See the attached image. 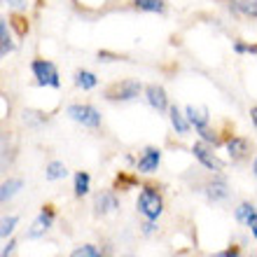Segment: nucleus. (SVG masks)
<instances>
[{
  "label": "nucleus",
  "instance_id": "1",
  "mask_svg": "<svg viewBox=\"0 0 257 257\" xmlns=\"http://www.w3.org/2000/svg\"><path fill=\"white\" fill-rule=\"evenodd\" d=\"M31 73L35 77V84L49 89H59L61 87V77H59V68L54 61L49 59H33L31 61Z\"/></svg>",
  "mask_w": 257,
  "mask_h": 257
},
{
  "label": "nucleus",
  "instance_id": "2",
  "mask_svg": "<svg viewBox=\"0 0 257 257\" xmlns=\"http://www.w3.org/2000/svg\"><path fill=\"white\" fill-rule=\"evenodd\" d=\"M138 213L145 220H155V222L157 217L164 213V199L155 187H143L141 190V194H138Z\"/></svg>",
  "mask_w": 257,
  "mask_h": 257
},
{
  "label": "nucleus",
  "instance_id": "3",
  "mask_svg": "<svg viewBox=\"0 0 257 257\" xmlns=\"http://www.w3.org/2000/svg\"><path fill=\"white\" fill-rule=\"evenodd\" d=\"M66 115L70 117L73 122L82 124V126H87V128L101 126V112H98L94 105H89V103H73V105H68Z\"/></svg>",
  "mask_w": 257,
  "mask_h": 257
},
{
  "label": "nucleus",
  "instance_id": "4",
  "mask_svg": "<svg viewBox=\"0 0 257 257\" xmlns=\"http://www.w3.org/2000/svg\"><path fill=\"white\" fill-rule=\"evenodd\" d=\"M141 91H143V84L138 80H122V82H115L112 87L105 89V98H108V101L126 103V101L138 98Z\"/></svg>",
  "mask_w": 257,
  "mask_h": 257
},
{
  "label": "nucleus",
  "instance_id": "5",
  "mask_svg": "<svg viewBox=\"0 0 257 257\" xmlns=\"http://www.w3.org/2000/svg\"><path fill=\"white\" fill-rule=\"evenodd\" d=\"M52 222H54V210H52V206H45V208L40 210V215H38L33 222H31V229H28L26 236L28 238H40V236H45V234L52 229Z\"/></svg>",
  "mask_w": 257,
  "mask_h": 257
},
{
  "label": "nucleus",
  "instance_id": "6",
  "mask_svg": "<svg viewBox=\"0 0 257 257\" xmlns=\"http://www.w3.org/2000/svg\"><path fill=\"white\" fill-rule=\"evenodd\" d=\"M192 155L201 162V166H206L208 171H222L224 169V164L220 162L215 157V152L208 148V145H203V143H194L192 145Z\"/></svg>",
  "mask_w": 257,
  "mask_h": 257
},
{
  "label": "nucleus",
  "instance_id": "7",
  "mask_svg": "<svg viewBox=\"0 0 257 257\" xmlns=\"http://www.w3.org/2000/svg\"><path fill=\"white\" fill-rule=\"evenodd\" d=\"M145 98H148L150 108H155L157 112H169V96L162 84H148L145 87Z\"/></svg>",
  "mask_w": 257,
  "mask_h": 257
},
{
  "label": "nucleus",
  "instance_id": "8",
  "mask_svg": "<svg viewBox=\"0 0 257 257\" xmlns=\"http://www.w3.org/2000/svg\"><path fill=\"white\" fill-rule=\"evenodd\" d=\"M159 162H162V150L145 148L143 155L138 157V162H136V171H138V173H155V171L159 169Z\"/></svg>",
  "mask_w": 257,
  "mask_h": 257
},
{
  "label": "nucleus",
  "instance_id": "9",
  "mask_svg": "<svg viewBox=\"0 0 257 257\" xmlns=\"http://www.w3.org/2000/svg\"><path fill=\"white\" fill-rule=\"evenodd\" d=\"M94 208H96V215L115 213V210L119 208V199H117L115 192H101V194H96V199H94Z\"/></svg>",
  "mask_w": 257,
  "mask_h": 257
},
{
  "label": "nucleus",
  "instance_id": "10",
  "mask_svg": "<svg viewBox=\"0 0 257 257\" xmlns=\"http://www.w3.org/2000/svg\"><path fill=\"white\" fill-rule=\"evenodd\" d=\"M185 115L190 119V124L194 128H206L210 122V115H208V108L206 105H187L185 108Z\"/></svg>",
  "mask_w": 257,
  "mask_h": 257
},
{
  "label": "nucleus",
  "instance_id": "11",
  "mask_svg": "<svg viewBox=\"0 0 257 257\" xmlns=\"http://www.w3.org/2000/svg\"><path fill=\"white\" fill-rule=\"evenodd\" d=\"M14 52V38H12V31H10V24L7 19H0V56L7 59V54Z\"/></svg>",
  "mask_w": 257,
  "mask_h": 257
},
{
  "label": "nucleus",
  "instance_id": "12",
  "mask_svg": "<svg viewBox=\"0 0 257 257\" xmlns=\"http://www.w3.org/2000/svg\"><path fill=\"white\" fill-rule=\"evenodd\" d=\"M73 82H75V87L82 89V91H91V89L98 87V77H96L91 70H84V68H82V70H75Z\"/></svg>",
  "mask_w": 257,
  "mask_h": 257
},
{
  "label": "nucleus",
  "instance_id": "13",
  "mask_svg": "<svg viewBox=\"0 0 257 257\" xmlns=\"http://www.w3.org/2000/svg\"><path fill=\"white\" fill-rule=\"evenodd\" d=\"M169 119H171V124H173V128H176L178 136H185L192 126L190 119H187V115H183V112L178 110V105H171L169 108Z\"/></svg>",
  "mask_w": 257,
  "mask_h": 257
},
{
  "label": "nucleus",
  "instance_id": "14",
  "mask_svg": "<svg viewBox=\"0 0 257 257\" xmlns=\"http://www.w3.org/2000/svg\"><path fill=\"white\" fill-rule=\"evenodd\" d=\"M227 152H229L231 159H243L245 152H248V141L241 136H231L227 141Z\"/></svg>",
  "mask_w": 257,
  "mask_h": 257
},
{
  "label": "nucleus",
  "instance_id": "15",
  "mask_svg": "<svg viewBox=\"0 0 257 257\" xmlns=\"http://www.w3.org/2000/svg\"><path fill=\"white\" fill-rule=\"evenodd\" d=\"M134 7L141 10V12L164 14L166 12V0H134Z\"/></svg>",
  "mask_w": 257,
  "mask_h": 257
},
{
  "label": "nucleus",
  "instance_id": "16",
  "mask_svg": "<svg viewBox=\"0 0 257 257\" xmlns=\"http://www.w3.org/2000/svg\"><path fill=\"white\" fill-rule=\"evenodd\" d=\"M206 194H208L210 201H224L229 196V190H227V183L224 180H213L206 187Z\"/></svg>",
  "mask_w": 257,
  "mask_h": 257
},
{
  "label": "nucleus",
  "instance_id": "17",
  "mask_svg": "<svg viewBox=\"0 0 257 257\" xmlns=\"http://www.w3.org/2000/svg\"><path fill=\"white\" fill-rule=\"evenodd\" d=\"M75 196L82 199V196H87L89 190H91V176H89L87 171H77L75 173Z\"/></svg>",
  "mask_w": 257,
  "mask_h": 257
},
{
  "label": "nucleus",
  "instance_id": "18",
  "mask_svg": "<svg viewBox=\"0 0 257 257\" xmlns=\"http://www.w3.org/2000/svg\"><path fill=\"white\" fill-rule=\"evenodd\" d=\"M24 187V183H21L19 178H10L7 183H3V187H0V201L5 203V201H10L17 192Z\"/></svg>",
  "mask_w": 257,
  "mask_h": 257
},
{
  "label": "nucleus",
  "instance_id": "19",
  "mask_svg": "<svg viewBox=\"0 0 257 257\" xmlns=\"http://www.w3.org/2000/svg\"><path fill=\"white\" fill-rule=\"evenodd\" d=\"M229 5L236 12L245 14V17H255L257 19V0H229Z\"/></svg>",
  "mask_w": 257,
  "mask_h": 257
},
{
  "label": "nucleus",
  "instance_id": "20",
  "mask_svg": "<svg viewBox=\"0 0 257 257\" xmlns=\"http://www.w3.org/2000/svg\"><path fill=\"white\" fill-rule=\"evenodd\" d=\"M66 164L63 162H49L47 164V169H45V178H47V180H52V183H54V180H61V178H66Z\"/></svg>",
  "mask_w": 257,
  "mask_h": 257
},
{
  "label": "nucleus",
  "instance_id": "21",
  "mask_svg": "<svg viewBox=\"0 0 257 257\" xmlns=\"http://www.w3.org/2000/svg\"><path fill=\"white\" fill-rule=\"evenodd\" d=\"M255 213H257V208L252 206V203H241V206L236 208V220L248 227V222H250V217L255 215Z\"/></svg>",
  "mask_w": 257,
  "mask_h": 257
},
{
  "label": "nucleus",
  "instance_id": "22",
  "mask_svg": "<svg viewBox=\"0 0 257 257\" xmlns=\"http://www.w3.org/2000/svg\"><path fill=\"white\" fill-rule=\"evenodd\" d=\"M70 257H103L101 252H98V248L91 243H84L80 245V248H75L73 252H70Z\"/></svg>",
  "mask_w": 257,
  "mask_h": 257
},
{
  "label": "nucleus",
  "instance_id": "23",
  "mask_svg": "<svg viewBox=\"0 0 257 257\" xmlns=\"http://www.w3.org/2000/svg\"><path fill=\"white\" fill-rule=\"evenodd\" d=\"M196 134H199V138H201L203 143H208V145H213V148H217V145H220L217 134H215V131H210L208 126H206V128H196Z\"/></svg>",
  "mask_w": 257,
  "mask_h": 257
},
{
  "label": "nucleus",
  "instance_id": "24",
  "mask_svg": "<svg viewBox=\"0 0 257 257\" xmlns=\"http://www.w3.org/2000/svg\"><path fill=\"white\" fill-rule=\"evenodd\" d=\"M17 222H19V217L17 215H10V217H3V227H0V236L7 238L10 234L14 231V227H17Z\"/></svg>",
  "mask_w": 257,
  "mask_h": 257
},
{
  "label": "nucleus",
  "instance_id": "25",
  "mask_svg": "<svg viewBox=\"0 0 257 257\" xmlns=\"http://www.w3.org/2000/svg\"><path fill=\"white\" fill-rule=\"evenodd\" d=\"M236 54H257V45H245V42H236L234 45Z\"/></svg>",
  "mask_w": 257,
  "mask_h": 257
},
{
  "label": "nucleus",
  "instance_id": "26",
  "mask_svg": "<svg viewBox=\"0 0 257 257\" xmlns=\"http://www.w3.org/2000/svg\"><path fill=\"white\" fill-rule=\"evenodd\" d=\"M238 255H241L238 245H229V248H224V250L215 252V255H210V257H238Z\"/></svg>",
  "mask_w": 257,
  "mask_h": 257
},
{
  "label": "nucleus",
  "instance_id": "27",
  "mask_svg": "<svg viewBox=\"0 0 257 257\" xmlns=\"http://www.w3.org/2000/svg\"><path fill=\"white\" fill-rule=\"evenodd\" d=\"M10 10H17V12H21V10H26L28 7V0H3Z\"/></svg>",
  "mask_w": 257,
  "mask_h": 257
},
{
  "label": "nucleus",
  "instance_id": "28",
  "mask_svg": "<svg viewBox=\"0 0 257 257\" xmlns=\"http://www.w3.org/2000/svg\"><path fill=\"white\" fill-rule=\"evenodd\" d=\"M119 56L117 54H110V52H105V49H101L98 52V61H103V63H110V61H117Z\"/></svg>",
  "mask_w": 257,
  "mask_h": 257
},
{
  "label": "nucleus",
  "instance_id": "29",
  "mask_svg": "<svg viewBox=\"0 0 257 257\" xmlns=\"http://www.w3.org/2000/svg\"><path fill=\"white\" fill-rule=\"evenodd\" d=\"M248 227H250V234L257 238V213L250 217V222H248Z\"/></svg>",
  "mask_w": 257,
  "mask_h": 257
},
{
  "label": "nucleus",
  "instance_id": "30",
  "mask_svg": "<svg viewBox=\"0 0 257 257\" xmlns=\"http://www.w3.org/2000/svg\"><path fill=\"white\" fill-rule=\"evenodd\" d=\"M143 231H145V234H152V231H155V220H148V222L143 224Z\"/></svg>",
  "mask_w": 257,
  "mask_h": 257
},
{
  "label": "nucleus",
  "instance_id": "31",
  "mask_svg": "<svg viewBox=\"0 0 257 257\" xmlns=\"http://www.w3.org/2000/svg\"><path fill=\"white\" fill-rule=\"evenodd\" d=\"M12 248H14V241H10V243H7L5 248H3V257H7V255H10V252H12Z\"/></svg>",
  "mask_w": 257,
  "mask_h": 257
},
{
  "label": "nucleus",
  "instance_id": "32",
  "mask_svg": "<svg viewBox=\"0 0 257 257\" xmlns=\"http://www.w3.org/2000/svg\"><path fill=\"white\" fill-rule=\"evenodd\" d=\"M250 119H252V124H255V131H257V105H255V108H250Z\"/></svg>",
  "mask_w": 257,
  "mask_h": 257
},
{
  "label": "nucleus",
  "instance_id": "33",
  "mask_svg": "<svg viewBox=\"0 0 257 257\" xmlns=\"http://www.w3.org/2000/svg\"><path fill=\"white\" fill-rule=\"evenodd\" d=\"M252 173H255V178H257V159L252 162Z\"/></svg>",
  "mask_w": 257,
  "mask_h": 257
},
{
  "label": "nucleus",
  "instance_id": "34",
  "mask_svg": "<svg viewBox=\"0 0 257 257\" xmlns=\"http://www.w3.org/2000/svg\"><path fill=\"white\" fill-rule=\"evenodd\" d=\"M122 257H136V255H122Z\"/></svg>",
  "mask_w": 257,
  "mask_h": 257
}]
</instances>
